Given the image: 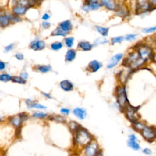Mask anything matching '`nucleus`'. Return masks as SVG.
<instances>
[{"instance_id": "nucleus-1", "label": "nucleus", "mask_w": 156, "mask_h": 156, "mask_svg": "<svg viewBox=\"0 0 156 156\" xmlns=\"http://www.w3.org/2000/svg\"><path fill=\"white\" fill-rule=\"evenodd\" d=\"M144 63L145 62L140 57L136 51L129 54L128 56L123 61V65L130 69H136Z\"/></svg>"}, {"instance_id": "nucleus-2", "label": "nucleus", "mask_w": 156, "mask_h": 156, "mask_svg": "<svg viewBox=\"0 0 156 156\" xmlns=\"http://www.w3.org/2000/svg\"><path fill=\"white\" fill-rule=\"evenodd\" d=\"M116 96L118 105L121 108H122V110H124L126 107L129 104L127 97L126 90L124 86L121 85L116 87Z\"/></svg>"}, {"instance_id": "nucleus-3", "label": "nucleus", "mask_w": 156, "mask_h": 156, "mask_svg": "<svg viewBox=\"0 0 156 156\" xmlns=\"http://www.w3.org/2000/svg\"><path fill=\"white\" fill-rule=\"evenodd\" d=\"M76 140L81 146H85L91 142V136L86 130L80 127L76 130Z\"/></svg>"}, {"instance_id": "nucleus-4", "label": "nucleus", "mask_w": 156, "mask_h": 156, "mask_svg": "<svg viewBox=\"0 0 156 156\" xmlns=\"http://www.w3.org/2000/svg\"><path fill=\"white\" fill-rule=\"evenodd\" d=\"M136 5L135 12L137 15L149 12L154 9L149 0H136Z\"/></svg>"}, {"instance_id": "nucleus-5", "label": "nucleus", "mask_w": 156, "mask_h": 156, "mask_svg": "<svg viewBox=\"0 0 156 156\" xmlns=\"http://www.w3.org/2000/svg\"><path fill=\"white\" fill-rule=\"evenodd\" d=\"M136 52L139 54L140 57L146 62L148 60L152 58L153 52L152 49L146 44H140L137 46Z\"/></svg>"}, {"instance_id": "nucleus-6", "label": "nucleus", "mask_w": 156, "mask_h": 156, "mask_svg": "<svg viewBox=\"0 0 156 156\" xmlns=\"http://www.w3.org/2000/svg\"><path fill=\"white\" fill-rule=\"evenodd\" d=\"M126 112V116L127 118L132 123L138 121L139 115L138 113V109L136 107H132L129 104L124 108Z\"/></svg>"}, {"instance_id": "nucleus-7", "label": "nucleus", "mask_w": 156, "mask_h": 156, "mask_svg": "<svg viewBox=\"0 0 156 156\" xmlns=\"http://www.w3.org/2000/svg\"><path fill=\"white\" fill-rule=\"evenodd\" d=\"M140 132L143 137L149 142H152L156 138V130L154 127L146 125Z\"/></svg>"}, {"instance_id": "nucleus-8", "label": "nucleus", "mask_w": 156, "mask_h": 156, "mask_svg": "<svg viewBox=\"0 0 156 156\" xmlns=\"http://www.w3.org/2000/svg\"><path fill=\"white\" fill-rule=\"evenodd\" d=\"M102 7V5L99 1H85L82 6V10L85 12H89L93 10H97Z\"/></svg>"}, {"instance_id": "nucleus-9", "label": "nucleus", "mask_w": 156, "mask_h": 156, "mask_svg": "<svg viewBox=\"0 0 156 156\" xmlns=\"http://www.w3.org/2000/svg\"><path fill=\"white\" fill-rule=\"evenodd\" d=\"M114 12L116 15L121 18H126L130 15V10L129 8L124 4L119 3L116 9Z\"/></svg>"}, {"instance_id": "nucleus-10", "label": "nucleus", "mask_w": 156, "mask_h": 156, "mask_svg": "<svg viewBox=\"0 0 156 156\" xmlns=\"http://www.w3.org/2000/svg\"><path fill=\"white\" fill-rule=\"evenodd\" d=\"M28 9H29V8L27 7L18 3L16 5L12 7L11 12H12L13 13H14L18 16H24V15H26Z\"/></svg>"}, {"instance_id": "nucleus-11", "label": "nucleus", "mask_w": 156, "mask_h": 156, "mask_svg": "<svg viewBox=\"0 0 156 156\" xmlns=\"http://www.w3.org/2000/svg\"><path fill=\"white\" fill-rule=\"evenodd\" d=\"M99 2L102 7L110 11H115L119 4L116 0H99Z\"/></svg>"}, {"instance_id": "nucleus-12", "label": "nucleus", "mask_w": 156, "mask_h": 156, "mask_svg": "<svg viewBox=\"0 0 156 156\" xmlns=\"http://www.w3.org/2000/svg\"><path fill=\"white\" fill-rule=\"evenodd\" d=\"M98 146L97 143L95 142H90L85 147V154L88 156H93L98 154Z\"/></svg>"}, {"instance_id": "nucleus-13", "label": "nucleus", "mask_w": 156, "mask_h": 156, "mask_svg": "<svg viewBox=\"0 0 156 156\" xmlns=\"http://www.w3.org/2000/svg\"><path fill=\"white\" fill-rule=\"evenodd\" d=\"M127 143L128 146L135 151H138L140 149V144L138 143L137 138L134 134L129 135V140Z\"/></svg>"}, {"instance_id": "nucleus-14", "label": "nucleus", "mask_w": 156, "mask_h": 156, "mask_svg": "<svg viewBox=\"0 0 156 156\" xmlns=\"http://www.w3.org/2000/svg\"><path fill=\"white\" fill-rule=\"evenodd\" d=\"M122 57H123V54L122 53H118L113 55L110 58L109 63L107 65V68L108 69H111L116 66L118 64V63L121 60V59L122 58Z\"/></svg>"}, {"instance_id": "nucleus-15", "label": "nucleus", "mask_w": 156, "mask_h": 156, "mask_svg": "<svg viewBox=\"0 0 156 156\" xmlns=\"http://www.w3.org/2000/svg\"><path fill=\"white\" fill-rule=\"evenodd\" d=\"M18 3L27 7L29 9L37 7L41 3V0H17Z\"/></svg>"}, {"instance_id": "nucleus-16", "label": "nucleus", "mask_w": 156, "mask_h": 156, "mask_svg": "<svg viewBox=\"0 0 156 156\" xmlns=\"http://www.w3.org/2000/svg\"><path fill=\"white\" fill-rule=\"evenodd\" d=\"M101 66H102V64L100 62L94 60L91 61L89 63L88 65V69L90 70V71L94 73L98 71L101 68Z\"/></svg>"}, {"instance_id": "nucleus-17", "label": "nucleus", "mask_w": 156, "mask_h": 156, "mask_svg": "<svg viewBox=\"0 0 156 156\" xmlns=\"http://www.w3.org/2000/svg\"><path fill=\"white\" fill-rule=\"evenodd\" d=\"M46 46L45 42L43 40H37V41H34L30 44V48L37 51V50H41L44 48Z\"/></svg>"}, {"instance_id": "nucleus-18", "label": "nucleus", "mask_w": 156, "mask_h": 156, "mask_svg": "<svg viewBox=\"0 0 156 156\" xmlns=\"http://www.w3.org/2000/svg\"><path fill=\"white\" fill-rule=\"evenodd\" d=\"M10 21L6 12L0 14V26L5 27L9 26L10 23Z\"/></svg>"}, {"instance_id": "nucleus-19", "label": "nucleus", "mask_w": 156, "mask_h": 156, "mask_svg": "<svg viewBox=\"0 0 156 156\" xmlns=\"http://www.w3.org/2000/svg\"><path fill=\"white\" fill-rule=\"evenodd\" d=\"M63 31L69 32L72 29V23L70 20H65L62 21L58 26Z\"/></svg>"}, {"instance_id": "nucleus-20", "label": "nucleus", "mask_w": 156, "mask_h": 156, "mask_svg": "<svg viewBox=\"0 0 156 156\" xmlns=\"http://www.w3.org/2000/svg\"><path fill=\"white\" fill-rule=\"evenodd\" d=\"M60 85L62 89H63L64 91H69L73 89V83L68 80H64L60 82Z\"/></svg>"}, {"instance_id": "nucleus-21", "label": "nucleus", "mask_w": 156, "mask_h": 156, "mask_svg": "<svg viewBox=\"0 0 156 156\" xmlns=\"http://www.w3.org/2000/svg\"><path fill=\"white\" fill-rule=\"evenodd\" d=\"M73 114L79 119H83L86 116V112L84 109L81 108H76L73 111Z\"/></svg>"}, {"instance_id": "nucleus-22", "label": "nucleus", "mask_w": 156, "mask_h": 156, "mask_svg": "<svg viewBox=\"0 0 156 156\" xmlns=\"http://www.w3.org/2000/svg\"><path fill=\"white\" fill-rule=\"evenodd\" d=\"M78 46L79 48H80L82 50L85 51H90L92 49L93 45L92 44H91L90 43L88 42V41H82L79 42Z\"/></svg>"}, {"instance_id": "nucleus-23", "label": "nucleus", "mask_w": 156, "mask_h": 156, "mask_svg": "<svg viewBox=\"0 0 156 156\" xmlns=\"http://www.w3.org/2000/svg\"><path fill=\"white\" fill-rule=\"evenodd\" d=\"M68 33L63 31L59 26L56 27L51 33L52 36H66Z\"/></svg>"}, {"instance_id": "nucleus-24", "label": "nucleus", "mask_w": 156, "mask_h": 156, "mask_svg": "<svg viewBox=\"0 0 156 156\" xmlns=\"http://www.w3.org/2000/svg\"><path fill=\"white\" fill-rule=\"evenodd\" d=\"M76 55V52L74 49H69L65 55V59L68 62H71L73 60Z\"/></svg>"}, {"instance_id": "nucleus-25", "label": "nucleus", "mask_w": 156, "mask_h": 156, "mask_svg": "<svg viewBox=\"0 0 156 156\" xmlns=\"http://www.w3.org/2000/svg\"><path fill=\"white\" fill-rule=\"evenodd\" d=\"M96 30L103 37H106L108 34L109 29L107 27L100 26H95Z\"/></svg>"}, {"instance_id": "nucleus-26", "label": "nucleus", "mask_w": 156, "mask_h": 156, "mask_svg": "<svg viewBox=\"0 0 156 156\" xmlns=\"http://www.w3.org/2000/svg\"><path fill=\"white\" fill-rule=\"evenodd\" d=\"M9 18V20L10 21V22H13V23H18V22H20L22 21V18H21V16H18L14 13H13L12 12L11 13H7Z\"/></svg>"}, {"instance_id": "nucleus-27", "label": "nucleus", "mask_w": 156, "mask_h": 156, "mask_svg": "<svg viewBox=\"0 0 156 156\" xmlns=\"http://www.w3.org/2000/svg\"><path fill=\"white\" fill-rule=\"evenodd\" d=\"M10 122L12 123V125H13L15 127H19L21 124V123L22 122V120L20 116V115L18 116H13L12 117L10 120Z\"/></svg>"}, {"instance_id": "nucleus-28", "label": "nucleus", "mask_w": 156, "mask_h": 156, "mask_svg": "<svg viewBox=\"0 0 156 156\" xmlns=\"http://www.w3.org/2000/svg\"><path fill=\"white\" fill-rule=\"evenodd\" d=\"M13 82L15 83H20V84H25L26 81L25 79H24L23 78H22L21 76H13L12 77V80H11Z\"/></svg>"}, {"instance_id": "nucleus-29", "label": "nucleus", "mask_w": 156, "mask_h": 156, "mask_svg": "<svg viewBox=\"0 0 156 156\" xmlns=\"http://www.w3.org/2000/svg\"><path fill=\"white\" fill-rule=\"evenodd\" d=\"M38 70L41 73H47L51 69L50 65H40L37 68Z\"/></svg>"}, {"instance_id": "nucleus-30", "label": "nucleus", "mask_w": 156, "mask_h": 156, "mask_svg": "<svg viewBox=\"0 0 156 156\" xmlns=\"http://www.w3.org/2000/svg\"><path fill=\"white\" fill-rule=\"evenodd\" d=\"M63 46V44L61 42H54L53 43H52L51 44V48L52 49L54 50V51H58L59 49H60Z\"/></svg>"}, {"instance_id": "nucleus-31", "label": "nucleus", "mask_w": 156, "mask_h": 156, "mask_svg": "<svg viewBox=\"0 0 156 156\" xmlns=\"http://www.w3.org/2000/svg\"><path fill=\"white\" fill-rule=\"evenodd\" d=\"M156 31V26H152V27H146L143 28L141 29V32L144 34H150V33H153Z\"/></svg>"}, {"instance_id": "nucleus-32", "label": "nucleus", "mask_w": 156, "mask_h": 156, "mask_svg": "<svg viewBox=\"0 0 156 156\" xmlns=\"http://www.w3.org/2000/svg\"><path fill=\"white\" fill-rule=\"evenodd\" d=\"M124 40V37L122 36H118L115 37L111 39L112 44H114L115 43H120Z\"/></svg>"}, {"instance_id": "nucleus-33", "label": "nucleus", "mask_w": 156, "mask_h": 156, "mask_svg": "<svg viewBox=\"0 0 156 156\" xmlns=\"http://www.w3.org/2000/svg\"><path fill=\"white\" fill-rule=\"evenodd\" d=\"M69 127H70L71 130H73V131H75L76 130V132L79 128L81 127V126H80L79 124H78L77 123H76V122H75L74 121H71V122L70 121V122L69 123Z\"/></svg>"}, {"instance_id": "nucleus-34", "label": "nucleus", "mask_w": 156, "mask_h": 156, "mask_svg": "<svg viewBox=\"0 0 156 156\" xmlns=\"http://www.w3.org/2000/svg\"><path fill=\"white\" fill-rule=\"evenodd\" d=\"M137 36H138V35L136 34H129L126 35L124 37V40L126 41H133L136 38Z\"/></svg>"}, {"instance_id": "nucleus-35", "label": "nucleus", "mask_w": 156, "mask_h": 156, "mask_svg": "<svg viewBox=\"0 0 156 156\" xmlns=\"http://www.w3.org/2000/svg\"><path fill=\"white\" fill-rule=\"evenodd\" d=\"M74 38L73 37H67L65 39V43L67 47L71 48L74 43Z\"/></svg>"}, {"instance_id": "nucleus-36", "label": "nucleus", "mask_w": 156, "mask_h": 156, "mask_svg": "<svg viewBox=\"0 0 156 156\" xmlns=\"http://www.w3.org/2000/svg\"><path fill=\"white\" fill-rule=\"evenodd\" d=\"M12 80V77L7 74H0V81L2 82H8Z\"/></svg>"}, {"instance_id": "nucleus-37", "label": "nucleus", "mask_w": 156, "mask_h": 156, "mask_svg": "<svg viewBox=\"0 0 156 156\" xmlns=\"http://www.w3.org/2000/svg\"><path fill=\"white\" fill-rule=\"evenodd\" d=\"M47 115L44 113L42 112H35L33 114V117L34 118H43L46 117Z\"/></svg>"}, {"instance_id": "nucleus-38", "label": "nucleus", "mask_w": 156, "mask_h": 156, "mask_svg": "<svg viewBox=\"0 0 156 156\" xmlns=\"http://www.w3.org/2000/svg\"><path fill=\"white\" fill-rule=\"evenodd\" d=\"M108 42V40L105 39V38H99L97 39L95 41L94 43L96 44H105Z\"/></svg>"}, {"instance_id": "nucleus-39", "label": "nucleus", "mask_w": 156, "mask_h": 156, "mask_svg": "<svg viewBox=\"0 0 156 156\" xmlns=\"http://www.w3.org/2000/svg\"><path fill=\"white\" fill-rule=\"evenodd\" d=\"M31 108H39V109H46L47 107L41 104H38L36 102H34Z\"/></svg>"}, {"instance_id": "nucleus-40", "label": "nucleus", "mask_w": 156, "mask_h": 156, "mask_svg": "<svg viewBox=\"0 0 156 156\" xmlns=\"http://www.w3.org/2000/svg\"><path fill=\"white\" fill-rule=\"evenodd\" d=\"M41 26L44 29H48L51 26V23L47 21H43L41 23Z\"/></svg>"}, {"instance_id": "nucleus-41", "label": "nucleus", "mask_w": 156, "mask_h": 156, "mask_svg": "<svg viewBox=\"0 0 156 156\" xmlns=\"http://www.w3.org/2000/svg\"><path fill=\"white\" fill-rule=\"evenodd\" d=\"M13 45L14 44L13 43H11L10 44L7 45V46H5V48H4V52H9L10 51H11L13 49Z\"/></svg>"}, {"instance_id": "nucleus-42", "label": "nucleus", "mask_w": 156, "mask_h": 156, "mask_svg": "<svg viewBox=\"0 0 156 156\" xmlns=\"http://www.w3.org/2000/svg\"><path fill=\"white\" fill-rule=\"evenodd\" d=\"M50 17H51V16H50V15L48 13H44L43 15V16L41 17V19L43 21H48L50 18Z\"/></svg>"}, {"instance_id": "nucleus-43", "label": "nucleus", "mask_w": 156, "mask_h": 156, "mask_svg": "<svg viewBox=\"0 0 156 156\" xmlns=\"http://www.w3.org/2000/svg\"><path fill=\"white\" fill-rule=\"evenodd\" d=\"M142 151L146 155H151L152 154V151L149 148H144Z\"/></svg>"}, {"instance_id": "nucleus-44", "label": "nucleus", "mask_w": 156, "mask_h": 156, "mask_svg": "<svg viewBox=\"0 0 156 156\" xmlns=\"http://www.w3.org/2000/svg\"><path fill=\"white\" fill-rule=\"evenodd\" d=\"M15 57H16V58H17L18 60H21L24 58V55L20 53H18V54H15Z\"/></svg>"}, {"instance_id": "nucleus-45", "label": "nucleus", "mask_w": 156, "mask_h": 156, "mask_svg": "<svg viewBox=\"0 0 156 156\" xmlns=\"http://www.w3.org/2000/svg\"><path fill=\"white\" fill-rule=\"evenodd\" d=\"M34 102L32 101H31L30 99H27V100L26 101V104L27 105V106H28L29 108H31V107H32V104H33Z\"/></svg>"}, {"instance_id": "nucleus-46", "label": "nucleus", "mask_w": 156, "mask_h": 156, "mask_svg": "<svg viewBox=\"0 0 156 156\" xmlns=\"http://www.w3.org/2000/svg\"><path fill=\"white\" fill-rule=\"evenodd\" d=\"M60 112H61L62 113H63V114H65V115H66L69 113V110L68 109V108H62V109L60 110Z\"/></svg>"}, {"instance_id": "nucleus-47", "label": "nucleus", "mask_w": 156, "mask_h": 156, "mask_svg": "<svg viewBox=\"0 0 156 156\" xmlns=\"http://www.w3.org/2000/svg\"><path fill=\"white\" fill-rule=\"evenodd\" d=\"M20 76L25 80L28 78V74L27 73H21L20 74Z\"/></svg>"}, {"instance_id": "nucleus-48", "label": "nucleus", "mask_w": 156, "mask_h": 156, "mask_svg": "<svg viewBox=\"0 0 156 156\" xmlns=\"http://www.w3.org/2000/svg\"><path fill=\"white\" fill-rule=\"evenodd\" d=\"M5 67V64L4 62H2V61H0V71L4 69Z\"/></svg>"}, {"instance_id": "nucleus-49", "label": "nucleus", "mask_w": 156, "mask_h": 156, "mask_svg": "<svg viewBox=\"0 0 156 156\" xmlns=\"http://www.w3.org/2000/svg\"><path fill=\"white\" fill-rule=\"evenodd\" d=\"M151 4L152 5V7L155 9L156 8V0H149Z\"/></svg>"}, {"instance_id": "nucleus-50", "label": "nucleus", "mask_w": 156, "mask_h": 156, "mask_svg": "<svg viewBox=\"0 0 156 156\" xmlns=\"http://www.w3.org/2000/svg\"><path fill=\"white\" fill-rule=\"evenodd\" d=\"M41 93H42L45 97H46V98H49V99L52 98V97L51 96V95H50L49 94H48V93H44V92H41Z\"/></svg>"}, {"instance_id": "nucleus-51", "label": "nucleus", "mask_w": 156, "mask_h": 156, "mask_svg": "<svg viewBox=\"0 0 156 156\" xmlns=\"http://www.w3.org/2000/svg\"><path fill=\"white\" fill-rule=\"evenodd\" d=\"M84 1H90V0H84Z\"/></svg>"}, {"instance_id": "nucleus-52", "label": "nucleus", "mask_w": 156, "mask_h": 156, "mask_svg": "<svg viewBox=\"0 0 156 156\" xmlns=\"http://www.w3.org/2000/svg\"><path fill=\"white\" fill-rule=\"evenodd\" d=\"M155 43H156V40H155Z\"/></svg>"}]
</instances>
